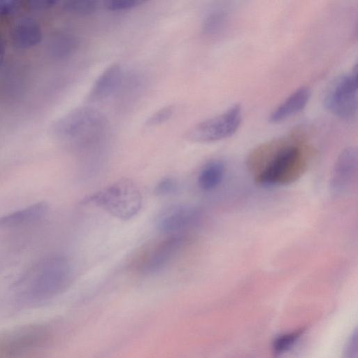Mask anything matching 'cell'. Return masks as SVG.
Returning a JSON list of instances; mask_svg holds the SVG:
<instances>
[{"instance_id": "cell-1", "label": "cell", "mask_w": 358, "mask_h": 358, "mask_svg": "<svg viewBox=\"0 0 358 358\" xmlns=\"http://www.w3.org/2000/svg\"><path fill=\"white\" fill-rule=\"evenodd\" d=\"M308 162L300 145L274 142L254 150L247 164L257 185L273 187L296 181L306 171Z\"/></svg>"}, {"instance_id": "cell-2", "label": "cell", "mask_w": 358, "mask_h": 358, "mask_svg": "<svg viewBox=\"0 0 358 358\" xmlns=\"http://www.w3.org/2000/svg\"><path fill=\"white\" fill-rule=\"evenodd\" d=\"M102 209L122 220L135 217L142 207V195L137 185L131 179L120 178L81 201Z\"/></svg>"}, {"instance_id": "cell-3", "label": "cell", "mask_w": 358, "mask_h": 358, "mask_svg": "<svg viewBox=\"0 0 358 358\" xmlns=\"http://www.w3.org/2000/svg\"><path fill=\"white\" fill-rule=\"evenodd\" d=\"M41 268L26 280L22 294L34 302L50 299L62 292L72 280V268L67 259L57 257L48 259Z\"/></svg>"}, {"instance_id": "cell-4", "label": "cell", "mask_w": 358, "mask_h": 358, "mask_svg": "<svg viewBox=\"0 0 358 358\" xmlns=\"http://www.w3.org/2000/svg\"><path fill=\"white\" fill-rule=\"evenodd\" d=\"M51 327L45 323L20 325L0 334V358H30L50 343Z\"/></svg>"}, {"instance_id": "cell-5", "label": "cell", "mask_w": 358, "mask_h": 358, "mask_svg": "<svg viewBox=\"0 0 358 358\" xmlns=\"http://www.w3.org/2000/svg\"><path fill=\"white\" fill-rule=\"evenodd\" d=\"M104 125V117L98 110L81 106L55 120L50 131L53 136L62 140L90 139L102 131Z\"/></svg>"}, {"instance_id": "cell-6", "label": "cell", "mask_w": 358, "mask_h": 358, "mask_svg": "<svg viewBox=\"0 0 358 358\" xmlns=\"http://www.w3.org/2000/svg\"><path fill=\"white\" fill-rule=\"evenodd\" d=\"M324 106L334 116L346 122L356 119L358 106L357 66L335 78L327 88Z\"/></svg>"}, {"instance_id": "cell-7", "label": "cell", "mask_w": 358, "mask_h": 358, "mask_svg": "<svg viewBox=\"0 0 358 358\" xmlns=\"http://www.w3.org/2000/svg\"><path fill=\"white\" fill-rule=\"evenodd\" d=\"M241 122V108L239 105H234L224 113L194 126L187 132V138L197 143H210L225 139L237 131Z\"/></svg>"}, {"instance_id": "cell-8", "label": "cell", "mask_w": 358, "mask_h": 358, "mask_svg": "<svg viewBox=\"0 0 358 358\" xmlns=\"http://www.w3.org/2000/svg\"><path fill=\"white\" fill-rule=\"evenodd\" d=\"M189 240L186 234L166 235L142 255L137 261L136 269L143 275L159 272L176 257Z\"/></svg>"}, {"instance_id": "cell-9", "label": "cell", "mask_w": 358, "mask_h": 358, "mask_svg": "<svg viewBox=\"0 0 358 358\" xmlns=\"http://www.w3.org/2000/svg\"><path fill=\"white\" fill-rule=\"evenodd\" d=\"M201 211L189 204H173L162 210L156 218V227L166 235L185 234L199 224Z\"/></svg>"}, {"instance_id": "cell-10", "label": "cell", "mask_w": 358, "mask_h": 358, "mask_svg": "<svg viewBox=\"0 0 358 358\" xmlns=\"http://www.w3.org/2000/svg\"><path fill=\"white\" fill-rule=\"evenodd\" d=\"M358 152L355 147L343 150L336 159L330 178L331 191L341 194L348 190L357 178Z\"/></svg>"}, {"instance_id": "cell-11", "label": "cell", "mask_w": 358, "mask_h": 358, "mask_svg": "<svg viewBox=\"0 0 358 358\" xmlns=\"http://www.w3.org/2000/svg\"><path fill=\"white\" fill-rule=\"evenodd\" d=\"M10 40L15 48L28 50L38 45L43 38L40 24L29 17L17 20L10 31Z\"/></svg>"}, {"instance_id": "cell-12", "label": "cell", "mask_w": 358, "mask_h": 358, "mask_svg": "<svg viewBox=\"0 0 358 358\" xmlns=\"http://www.w3.org/2000/svg\"><path fill=\"white\" fill-rule=\"evenodd\" d=\"M310 97V90L308 87L298 88L272 111L269 122H281L300 113L307 105Z\"/></svg>"}, {"instance_id": "cell-13", "label": "cell", "mask_w": 358, "mask_h": 358, "mask_svg": "<svg viewBox=\"0 0 358 358\" xmlns=\"http://www.w3.org/2000/svg\"><path fill=\"white\" fill-rule=\"evenodd\" d=\"M45 201H38L20 210L0 216V229L16 227L43 217L48 211Z\"/></svg>"}, {"instance_id": "cell-14", "label": "cell", "mask_w": 358, "mask_h": 358, "mask_svg": "<svg viewBox=\"0 0 358 358\" xmlns=\"http://www.w3.org/2000/svg\"><path fill=\"white\" fill-rule=\"evenodd\" d=\"M122 78V70L119 64H113L106 69L94 82L89 99L93 101L104 99L112 94L119 86Z\"/></svg>"}, {"instance_id": "cell-15", "label": "cell", "mask_w": 358, "mask_h": 358, "mask_svg": "<svg viewBox=\"0 0 358 358\" xmlns=\"http://www.w3.org/2000/svg\"><path fill=\"white\" fill-rule=\"evenodd\" d=\"M226 166L220 159L209 161L200 170L197 182L199 188L205 192L215 189L222 182L225 176Z\"/></svg>"}, {"instance_id": "cell-16", "label": "cell", "mask_w": 358, "mask_h": 358, "mask_svg": "<svg viewBox=\"0 0 358 358\" xmlns=\"http://www.w3.org/2000/svg\"><path fill=\"white\" fill-rule=\"evenodd\" d=\"M78 40L76 36L65 31L55 34L49 43V51L51 56L56 59H64L77 50Z\"/></svg>"}, {"instance_id": "cell-17", "label": "cell", "mask_w": 358, "mask_h": 358, "mask_svg": "<svg viewBox=\"0 0 358 358\" xmlns=\"http://www.w3.org/2000/svg\"><path fill=\"white\" fill-rule=\"evenodd\" d=\"M303 332V329H300L278 336L272 344L273 357L283 358L292 352L298 345Z\"/></svg>"}, {"instance_id": "cell-18", "label": "cell", "mask_w": 358, "mask_h": 358, "mask_svg": "<svg viewBox=\"0 0 358 358\" xmlns=\"http://www.w3.org/2000/svg\"><path fill=\"white\" fill-rule=\"evenodd\" d=\"M229 13L227 10L218 8L210 12L202 24V32L208 37L220 34L227 25Z\"/></svg>"}, {"instance_id": "cell-19", "label": "cell", "mask_w": 358, "mask_h": 358, "mask_svg": "<svg viewBox=\"0 0 358 358\" xmlns=\"http://www.w3.org/2000/svg\"><path fill=\"white\" fill-rule=\"evenodd\" d=\"M99 8L95 0H69L63 3L62 8L67 13L76 15H90Z\"/></svg>"}, {"instance_id": "cell-20", "label": "cell", "mask_w": 358, "mask_h": 358, "mask_svg": "<svg viewBox=\"0 0 358 358\" xmlns=\"http://www.w3.org/2000/svg\"><path fill=\"white\" fill-rule=\"evenodd\" d=\"M175 108L173 106L164 107L153 113L146 121L145 124L152 127L162 124L169 120L173 115Z\"/></svg>"}, {"instance_id": "cell-21", "label": "cell", "mask_w": 358, "mask_h": 358, "mask_svg": "<svg viewBox=\"0 0 358 358\" xmlns=\"http://www.w3.org/2000/svg\"><path fill=\"white\" fill-rule=\"evenodd\" d=\"M177 187V182L173 178L166 177L157 183L154 192L157 196H164L174 193Z\"/></svg>"}, {"instance_id": "cell-22", "label": "cell", "mask_w": 358, "mask_h": 358, "mask_svg": "<svg viewBox=\"0 0 358 358\" xmlns=\"http://www.w3.org/2000/svg\"><path fill=\"white\" fill-rule=\"evenodd\" d=\"M142 0H110L106 2V8L112 11L132 9L143 3Z\"/></svg>"}, {"instance_id": "cell-23", "label": "cell", "mask_w": 358, "mask_h": 358, "mask_svg": "<svg viewBox=\"0 0 358 358\" xmlns=\"http://www.w3.org/2000/svg\"><path fill=\"white\" fill-rule=\"evenodd\" d=\"M22 2L17 0H0V17L13 15L21 8Z\"/></svg>"}, {"instance_id": "cell-24", "label": "cell", "mask_w": 358, "mask_h": 358, "mask_svg": "<svg viewBox=\"0 0 358 358\" xmlns=\"http://www.w3.org/2000/svg\"><path fill=\"white\" fill-rule=\"evenodd\" d=\"M341 358H357V332L355 330L345 346Z\"/></svg>"}, {"instance_id": "cell-25", "label": "cell", "mask_w": 358, "mask_h": 358, "mask_svg": "<svg viewBox=\"0 0 358 358\" xmlns=\"http://www.w3.org/2000/svg\"><path fill=\"white\" fill-rule=\"evenodd\" d=\"M58 3L55 0H33L26 2L27 6L31 10H42L51 8Z\"/></svg>"}, {"instance_id": "cell-26", "label": "cell", "mask_w": 358, "mask_h": 358, "mask_svg": "<svg viewBox=\"0 0 358 358\" xmlns=\"http://www.w3.org/2000/svg\"><path fill=\"white\" fill-rule=\"evenodd\" d=\"M6 54V43L3 35L0 33V68L2 66Z\"/></svg>"}]
</instances>
